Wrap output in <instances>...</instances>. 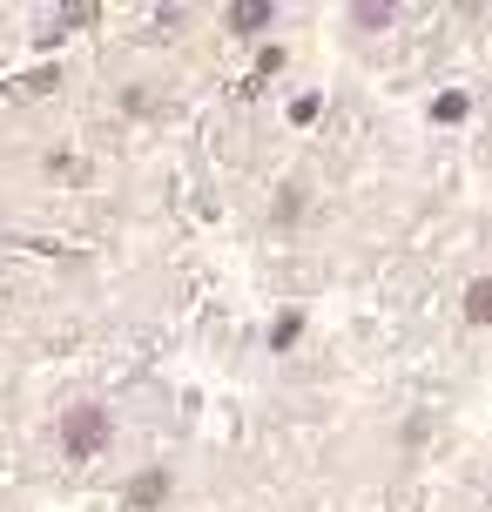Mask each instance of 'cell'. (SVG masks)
<instances>
[{"label": "cell", "instance_id": "obj_1", "mask_svg": "<svg viewBox=\"0 0 492 512\" xmlns=\"http://www.w3.org/2000/svg\"><path fill=\"white\" fill-rule=\"evenodd\" d=\"M108 438H115V418H108L102 405H75L68 418H61V445H68L75 459H95Z\"/></svg>", "mask_w": 492, "mask_h": 512}, {"label": "cell", "instance_id": "obj_2", "mask_svg": "<svg viewBox=\"0 0 492 512\" xmlns=\"http://www.w3.org/2000/svg\"><path fill=\"white\" fill-rule=\"evenodd\" d=\"M169 486H176V479H169L162 465H149V472H135V479H129V506H135V512L162 506V499H169Z\"/></svg>", "mask_w": 492, "mask_h": 512}, {"label": "cell", "instance_id": "obj_3", "mask_svg": "<svg viewBox=\"0 0 492 512\" xmlns=\"http://www.w3.org/2000/svg\"><path fill=\"white\" fill-rule=\"evenodd\" d=\"M223 21H230V34H263V27L277 21V7H270V0H236Z\"/></svg>", "mask_w": 492, "mask_h": 512}, {"label": "cell", "instance_id": "obj_4", "mask_svg": "<svg viewBox=\"0 0 492 512\" xmlns=\"http://www.w3.org/2000/svg\"><path fill=\"white\" fill-rule=\"evenodd\" d=\"M398 21V7H385V0H358V7H351V27H358V34H378V27H391Z\"/></svg>", "mask_w": 492, "mask_h": 512}, {"label": "cell", "instance_id": "obj_5", "mask_svg": "<svg viewBox=\"0 0 492 512\" xmlns=\"http://www.w3.org/2000/svg\"><path fill=\"white\" fill-rule=\"evenodd\" d=\"M466 317H472V324H492V277L466 283Z\"/></svg>", "mask_w": 492, "mask_h": 512}, {"label": "cell", "instance_id": "obj_6", "mask_svg": "<svg viewBox=\"0 0 492 512\" xmlns=\"http://www.w3.org/2000/svg\"><path fill=\"white\" fill-rule=\"evenodd\" d=\"M297 337H304V317H297V310H284V317L270 324V351H290Z\"/></svg>", "mask_w": 492, "mask_h": 512}, {"label": "cell", "instance_id": "obj_7", "mask_svg": "<svg viewBox=\"0 0 492 512\" xmlns=\"http://www.w3.org/2000/svg\"><path fill=\"white\" fill-rule=\"evenodd\" d=\"M297 216H304V189H284L277 196V223H297Z\"/></svg>", "mask_w": 492, "mask_h": 512}, {"label": "cell", "instance_id": "obj_8", "mask_svg": "<svg viewBox=\"0 0 492 512\" xmlns=\"http://www.w3.org/2000/svg\"><path fill=\"white\" fill-rule=\"evenodd\" d=\"M466 95H439V102H432V115H439V122H459V115H466Z\"/></svg>", "mask_w": 492, "mask_h": 512}]
</instances>
